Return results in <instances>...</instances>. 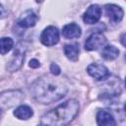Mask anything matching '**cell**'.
<instances>
[{"label":"cell","mask_w":126,"mask_h":126,"mask_svg":"<svg viewBox=\"0 0 126 126\" xmlns=\"http://www.w3.org/2000/svg\"><path fill=\"white\" fill-rule=\"evenodd\" d=\"M37 22V16L34 14L33 11L32 10H27L18 20V25L21 28H32L33 27Z\"/></svg>","instance_id":"ba28073f"},{"label":"cell","mask_w":126,"mask_h":126,"mask_svg":"<svg viewBox=\"0 0 126 126\" xmlns=\"http://www.w3.org/2000/svg\"><path fill=\"white\" fill-rule=\"evenodd\" d=\"M106 44V37L101 32H94L85 42L86 50H97Z\"/></svg>","instance_id":"277c9868"},{"label":"cell","mask_w":126,"mask_h":126,"mask_svg":"<svg viewBox=\"0 0 126 126\" xmlns=\"http://www.w3.org/2000/svg\"><path fill=\"white\" fill-rule=\"evenodd\" d=\"M100 16H101L100 7L96 4H93L84 13L83 20L85 23H87L89 25H93V24H95L98 22V20L100 19Z\"/></svg>","instance_id":"52a82bcc"},{"label":"cell","mask_w":126,"mask_h":126,"mask_svg":"<svg viewBox=\"0 0 126 126\" xmlns=\"http://www.w3.org/2000/svg\"><path fill=\"white\" fill-rule=\"evenodd\" d=\"M96 123L98 126H116V122L112 114L103 109L97 112Z\"/></svg>","instance_id":"30bf717a"},{"label":"cell","mask_w":126,"mask_h":126,"mask_svg":"<svg viewBox=\"0 0 126 126\" xmlns=\"http://www.w3.org/2000/svg\"><path fill=\"white\" fill-rule=\"evenodd\" d=\"M105 13L106 16L114 23H118L123 18V10L121 7L115 5V4H107L105 5Z\"/></svg>","instance_id":"9c48e42d"},{"label":"cell","mask_w":126,"mask_h":126,"mask_svg":"<svg viewBox=\"0 0 126 126\" xmlns=\"http://www.w3.org/2000/svg\"><path fill=\"white\" fill-rule=\"evenodd\" d=\"M125 86H126V78H125Z\"/></svg>","instance_id":"44dd1931"},{"label":"cell","mask_w":126,"mask_h":126,"mask_svg":"<svg viewBox=\"0 0 126 126\" xmlns=\"http://www.w3.org/2000/svg\"><path fill=\"white\" fill-rule=\"evenodd\" d=\"M88 73L94 78L97 81H101V80H105L107 77H109V71L108 69L101 64H97V63H93L91 65L88 66L87 69Z\"/></svg>","instance_id":"8992f818"},{"label":"cell","mask_w":126,"mask_h":126,"mask_svg":"<svg viewBox=\"0 0 126 126\" xmlns=\"http://www.w3.org/2000/svg\"><path fill=\"white\" fill-rule=\"evenodd\" d=\"M14 115L19 119L27 120V119L31 118L33 115V112H32V109L30 106H28V105H20L15 109Z\"/></svg>","instance_id":"7c38bea8"},{"label":"cell","mask_w":126,"mask_h":126,"mask_svg":"<svg viewBox=\"0 0 126 126\" xmlns=\"http://www.w3.org/2000/svg\"><path fill=\"white\" fill-rule=\"evenodd\" d=\"M81 33H82L81 28L75 23L68 24L64 26L62 29V34L66 38H77L81 36Z\"/></svg>","instance_id":"8fae6325"},{"label":"cell","mask_w":126,"mask_h":126,"mask_svg":"<svg viewBox=\"0 0 126 126\" xmlns=\"http://www.w3.org/2000/svg\"><path fill=\"white\" fill-rule=\"evenodd\" d=\"M119 55V50L113 45H107L102 48L101 57L105 60H114Z\"/></svg>","instance_id":"4fadbf2b"},{"label":"cell","mask_w":126,"mask_h":126,"mask_svg":"<svg viewBox=\"0 0 126 126\" xmlns=\"http://www.w3.org/2000/svg\"><path fill=\"white\" fill-rule=\"evenodd\" d=\"M64 53L67 58H69L72 61H76L79 56L78 44H66L64 46Z\"/></svg>","instance_id":"5bb4252c"},{"label":"cell","mask_w":126,"mask_h":126,"mask_svg":"<svg viewBox=\"0 0 126 126\" xmlns=\"http://www.w3.org/2000/svg\"><path fill=\"white\" fill-rule=\"evenodd\" d=\"M14 41L12 38L10 37H2L1 38V54L4 55L6 54L8 51L11 50V48L13 47Z\"/></svg>","instance_id":"2e32d148"},{"label":"cell","mask_w":126,"mask_h":126,"mask_svg":"<svg viewBox=\"0 0 126 126\" xmlns=\"http://www.w3.org/2000/svg\"><path fill=\"white\" fill-rule=\"evenodd\" d=\"M68 88L60 79L43 76L37 79L31 88L34 99L40 103H51L59 100L67 94Z\"/></svg>","instance_id":"6da1fadb"},{"label":"cell","mask_w":126,"mask_h":126,"mask_svg":"<svg viewBox=\"0 0 126 126\" xmlns=\"http://www.w3.org/2000/svg\"><path fill=\"white\" fill-rule=\"evenodd\" d=\"M23 98V94L20 91H9L4 92L0 95L1 108L4 110L18 104Z\"/></svg>","instance_id":"3957f363"},{"label":"cell","mask_w":126,"mask_h":126,"mask_svg":"<svg viewBox=\"0 0 126 126\" xmlns=\"http://www.w3.org/2000/svg\"><path fill=\"white\" fill-rule=\"evenodd\" d=\"M50 71H51V74H52V75H54V76L59 75V74H60V72H61V70H60L59 66H58L57 64H55V63H52V64L50 65Z\"/></svg>","instance_id":"e0dca14e"},{"label":"cell","mask_w":126,"mask_h":126,"mask_svg":"<svg viewBox=\"0 0 126 126\" xmlns=\"http://www.w3.org/2000/svg\"><path fill=\"white\" fill-rule=\"evenodd\" d=\"M25 59V56H24V53L23 52H19V51H15L14 53V57H13V60L10 62L8 68L11 70V71H15L17 69H19L23 63Z\"/></svg>","instance_id":"9a60e30c"},{"label":"cell","mask_w":126,"mask_h":126,"mask_svg":"<svg viewBox=\"0 0 126 126\" xmlns=\"http://www.w3.org/2000/svg\"><path fill=\"white\" fill-rule=\"evenodd\" d=\"M124 109H125V112H126V102H125V106H124Z\"/></svg>","instance_id":"ffe728a7"},{"label":"cell","mask_w":126,"mask_h":126,"mask_svg":"<svg viewBox=\"0 0 126 126\" xmlns=\"http://www.w3.org/2000/svg\"><path fill=\"white\" fill-rule=\"evenodd\" d=\"M121 43L124 46H126V33L122 34V36H121ZM125 58H126V54H125Z\"/></svg>","instance_id":"d6986e66"},{"label":"cell","mask_w":126,"mask_h":126,"mask_svg":"<svg viewBox=\"0 0 126 126\" xmlns=\"http://www.w3.org/2000/svg\"><path fill=\"white\" fill-rule=\"evenodd\" d=\"M79 107L77 100H66L41 117V126H67L77 115Z\"/></svg>","instance_id":"7a4b0ae2"},{"label":"cell","mask_w":126,"mask_h":126,"mask_svg":"<svg viewBox=\"0 0 126 126\" xmlns=\"http://www.w3.org/2000/svg\"><path fill=\"white\" fill-rule=\"evenodd\" d=\"M41 42L46 46H51L56 44L59 41V32L57 28L53 26H49L43 30L40 35Z\"/></svg>","instance_id":"5b68a950"},{"label":"cell","mask_w":126,"mask_h":126,"mask_svg":"<svg viewBox=\"0 0 126 126\" xmlns=\"http://www.w3.org/2000/svg\"><path fill=\"white\" fill-rule=\"evenodd\" d=\"M39 65H40V63H39V61L36 60V59H32V60L30 61V66H31L32 68H37V67H39Z\"/></svg>","instance_id":"ac0fdd59"}]
</instances>
